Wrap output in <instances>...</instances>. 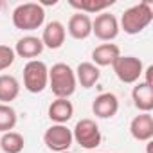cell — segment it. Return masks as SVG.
<instances>
[{
	"label": "cell",
	"instance_id": "8fae6325",
	"mask_svg": "<svg viewBox=\"0 0 153 153\" xmlns=\"http://www.w3.org/2000/svg\"><path fill=\"white\" fill-rule=\"evenodd\" d=\"M65 36H67V31H65V25L58 20H52L45 25L43 33H42V43L43 47L51 49V51H56L59 49L63 43H65Z\"/></svg>",
	"mask_w": 153,
	"mask_h": 153
},
{
	"label": "cell",
	"instance_id": "44dd1931",
	"mask_svg": "<svg viewBox=\"0 0 153 153\" xmlns=\"http://www.w3.org/2000/svg\"><path fill=\"white\" fill-rule=\"evenodd\" d=\"M16 123H18L16 110L11 105H2L0 103V133L13 131Z\"/></svg>",
	"mask_w": 153,
	"mask_h": 153
},
{
	"label": "cell",
	"instance_id": "5b68a950",
	"mask_svg": "<svg viewBox=\"0 0 153 153\" xmlns=\"http://www.w3.org/2000/svg\"><path fill=\"white\" fill-rule=\"evenodd\" d=\"M117 79L121 83H126V85H133L137 81H140V76L144 74V65L140 61V58H135V56H119L114 65H112Z\"/></svg>",
	"mask_w": 153,
	"mask_h": 153
},
{
	"label": "cell",
	"instance_id": "3957f363",
	"mask_svg": "<svg viewBox=\"0 0 153 153\" xmlns=\"http://www.w3.org/2000/svg\"><path fill=\"white\" fill-rule=\"evenodd\" d=\"M45 22V9L38 2H25L15 7L13 25L20 31H36Z\"/></svg>",
	"mask_w": 153,
	"mask_h": 153
},
{
	"label": "cell",
	"instance_id": "9a60e30c",
	"mask_svg": "<svg viewBox=\"0 0 153 153\" xmlns=\"http://www.w3.org/2000/svg\"><path fill=\"white\" fill-rule=\"evenodd\" d=\"M121 56V49L115 43H101L92 51V63L96 67H112Z\"/></svg>",
	"mask_w": 153,
	"mask_h": 153
},
{
	"label": "cell",
	"instance_id": "30bf717a",
	"mask_svg": "<svg viewBox=\"0 0 153 153\" xmlns=\"http://www.w3.org/2000/svg\"><path fill=\"white\" fill-rule=\"evenodd\" d=\"M130 133L139 142H149L153 139V115L140 112L130 123Z\"/></svg>",
	"mask_w": 153,
	"mask_h": 153
},
{
	"label": "cell",
	"instance_id": "603a6c76",
	"mask_svg": "<svg viewBox=\"0 0 153 153\" xmlns=\"http://www.w3.org/2000/svg\"><path fill=\"white\" fill-rule=\"evenodd\" d=\"M2 6H4V4H2V0H0V11H2Z\"/></svg>",
	"mask_w": 153,
	"mask_h": 153
},
{
	"label": "cell",
	"instance_id": "d4e9b609",
	"mask_svg": "<svg viewBox=\"0 0 153 153\" xmlns=\"http://www.w3.org/2000/svg\"><path fill=\"white\" fill-rule=\"evenodd\" d=\"M87 153H94V151H87Z\"/></svg>",
	"mask_w": 153,
	"mask_h": 153
},
{
	"label": "cell",
	"instance_id": "7a4b0ae2",
	"mask_svg": "<svg viewBox=\"0 0 153 153\" xmlns=\"http://www.w3.org/2000/svg\"><path fill=\"white\" fill-rule=\"evenodd\" d=\"M153 20V7L149 2H140L131 7H128L123 16L119 29H123L126 34H139L142 33Z\"/></svg>",
	"mask_w": 153,
	"mask_h": 153
},
{
	"label": "cell",
	"instance_id": "7c38bea8",
	"mask_svg": "<svg viewBox=\"0 0 153 153\" xmlns=\"http://www.w3.org/2000/svg\"><path fill=\"white\" fill-rule=\"evenodd\" d=\"M74 40H87L90 34H92V20L88 15H83V13H74L67 24V29H65Z\"/></svg>",
	"mask_w": 153,
	"mask_h": 153
},
{
	"label": "cell",
	"instance_id": "d6986e66",
	"mask_svg": "<svg viewBox=\"0 0 153 153\" xmlns=\"http://www.w3.org/2000/svg\"><path fill=\"white\" fill-rule=\"evenodd\" d=\"M68 6L78 9V13H83V15L105 13V9L114 6V0H68Z\"/></svg>",
	"mask_w": 153,
	"mask_h": 153
},
{
	"label": "cell",
	"instance_id": "cb8c5ba5",
	"mask_svg": "<svg viewBox=\"0 0 153 153\" xmlns=\"http://www.w3.org/2000/svg\"><path fill=\"white\" fill-rule=\"evenodd\" d=\"M61 153H70V151H61Z\"/></svg>",
	"mask_w": 153,
	"mask_h": 153
},
{
	"label": "cell",
	"instance_id": "ffe728a7",
	"mask_svg": "<svg viewBox=\"0 0 153 153\" xmlns=\"http://www.w3.org/2000/svg\"><path fill=\"white\" fill-rule=\"evenodd\" d=\"M24 146L25 140L18 131H6L0 137V149L4 153H22Z\"/></svg>",
	"mask_w": 153,
	"mask_h": 153
},
{
	"label": "cell",
	"instance_id": "277c9868",
	"mask_svg": "<svg viewBox=\"0 0 153 153\" xmlns=\"http://www.w3.org/2000/svg\"><path fill=\"white\" fill-rule=\"evenodd\" d=\"M24 87L31 94H40L49 87V67L40 59H31L24 67Z\"/></svg>",
	"mask_w": 153,
	"mask_h": 153
},
{
	"label": "cell",
	"instance_id": "2e32d148",
	"mask_svg": "<svg viewBox=\"0 0 153 153\" xmlns=\"http://www.w3.org/2000/svg\"><path fill=\"white\" fill-rule=\"evenodd\" d=\"M49 119L54 123V124H67L72 115H74V105L68 101V99H54L51 105H49Z\"/></svg>",
	"mask_w": 153,
	"mask_h": 153
},
{
	"label": "cell",
	"instance_id": "5bb4252c",
	"mask_svg": "<svg viewBox=\"0 0 153 153\" xmlns=\"http://www.w3.org/2000/svg\"><path fill=\"white\" fill-rule=\"evenodd\" d=\"M43 43H42V40L40 38H36V36H24V38H20L18 42H16V45H15V54L16 56H20V58H25V59H36L42 52H43Z\"/></svg>",
	"mask_w": 153,
	"mask_h": 153
},
{
	"label": "cell",
	"instance_id": "4fadbf2b",
	"mask_svg": "<svg viewBox=\"0 0 153 153\" xmlns=\"http://www.w3.org/2000/svg\"><path fill=\"white\" fill-rule=\"evenodd\" d=\"M131 99L139 112L149 114L153 110V87L144 81H137L131 90Z\"/></svg>",
	"mask_w": 153,
	"mask_h": 153
},
{
	"label": "cell",
	"instance_id": "52a82bcc",
	"mask_svg": "<svg viewBox=\"0 0 153 153\" xmlns=\"http://www.w3.org/2000/svg\"><path fill=\"white\" fill-rule=\"evenodd\" d=\"M43 142L51 151L61 153V151H68V148L72 146L74 139H72V130L67 128V124H52L51 128L45 130L43 133Z\"/></svg>",
	"mask_w": 153,
	"mask_h": 153
},
{
	"label": "cell",
	"instance_id": "7402d4cb",
	"mask_svg": "<svg viewBox=\"0 0 153 153\" xmlns=\"http://www.w3.org/2000/svg\"><path fill=\"white\" fill-rule=\"evenodd\" d=\"M15 58H16V54L9 45H0V72L9 68L15 63Z\"/></svg>",
	"mask_w": 153,
	"mask_h": 153
},
{
	"label": "cell",
	"instance_id": "ac0fdd59",
	"mask_svg": "<svg viewBox=\"0 0 153 153\" xmlns=\"http://www.w3.org/2000/svg\"><path fill=\"white\" fill-rule=\"evenodd\" d=\"M20 94V83L15 76L11 74H2L0 76V103L9 105L15 101Z\"/></svg>",
	"mask_w": 153,
	"mask_h": 153
},
{
	"label": "cell",
	"instance_id": "ba28073f",
	"mask_svg": "<svg viewBox=\"0 0 153 153\" xmlns=\"http://www.w3.org/2000/svg\"><path fill=\"white\" fill-rule=\"evenodd\" d=\"M119 22L114 15L110 13H99L96 16V20L92 22V34H96V38H99L101 42H112L117 38L119 34Z\"/></svg>",
	"mask_w": 153,
	"mask_h": 153
},
{
	"label": "cell",
	"instance_id": "8992f818",
	"mask_svg": "<svg viewBox=\"0 0 153 153\" xmlns=\"http://www.w3.org/2000/svg\"><path fill=\"white\" fill-rule=\"evenodd\" d=\"M72 139L81 148H85L87 151L96 149L103 140L101 130H99L97 123L92 121V119H81V121L76 123V126L72 130Z\"/></svg>",
	"mask_w": 153,
	"mask_h": 153
},
{
	"label": "cell",
	"instance_id": "9c48e42d",
	"mask_svg": "<svg viewBox=\"0 0 153 153\" xmlns=\"http://www.w3.org/2000/svg\"><path fill=\"white\" fill-rule=\"evenodd\" d=\"M92 112L99 119H112L119 112V99L112 92L99 94L92 103Z\"/></svg>",
	"mask_w": 153,
	"mask_h": 153
},
{
	"label": "cell",
	"instance_id": "6da1fadb",
	"mask_svg": "<svg viewBox=\"0 0 153 153\" xmlns=\"http://www.w3.org/2000/svg\"><path fill=\"white\" fill-rule=\"evenodd\" d=\"M49 87L58 99H68L78 87L76 74L67 63H56L49 68Z\"/></svg>",
	"mask_w": 153,
	"mask_h": 153
},
{
	"label": "cell",
	"instance_id": "e0dca14e",
	"mask_svg": "<svg viewBox=\"0 0 153 153\" xmlns=\"http://www.w3.org/2000/svg\"><path fill=\"white\" fill-rule=\"evenodd\" d=\"M74 74H76V81L81 85V88H92V87L99 81V78H101L99 67H96V65L90 63V61L79 63L78 68L74 70Z\"/></svg>",
	"mask_w": 153,
	"mask_h": 153
}]
</instances>
